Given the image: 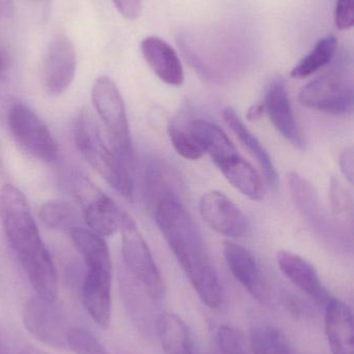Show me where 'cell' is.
Instances as JSON below:
<instances>
[{
  "label": "cell",
  "mask_w": 354,
  "mask_h": 354,
  "mask_svg": "<svg viewBox=\"0 0 354 354\" xmlns=\"http://www.w3.org/2000/svg\"><path fill=\"white\" fill-rule=\"evenodd\" d=\"M155 221L189 282L204 304L216 309L222 303V287L199 227L177 199L156 204Z\"/></svg>",
  "instance_id": "obj_1"
},
{
  "label": "cell",
  "mask_w": 354,
  "mask_h": 354,
  "mask_svg": "<svg viewBox=\"0 0 354 354\" xmlns=\"http://www.w3.org/2000/svg\"><path fill=\"white\" fill-rule=\"evenodd\" d=\"M71 239L87 266L82 284L85 309L100 328H107L112 317V260L103 237L89 229L77 228Z\"/></svg>",
  "instance_id": "obj_2"
},
{
  "label": "cell",
  "mask_w": 354,
  "mask_h": 354,
  "mask_svg": "<svg viewBox=\"0 0 354 354\" xmlns=\"http://www.w3.org/2000/svg\"><path fill=\"white\" fill-rule=\"evenodd\" d=\"M74 137L77 149L89 165L120 195L132 197V171L121 161L112 147L106 145L99 124L87 108H83L77 115Z\"/></svg>",
  "instance_id": "obj_3"
},
{
  "label": "cell",
  "mask_w": 354,
  "mask_h": 354,
  "mask_svg": "<svg viewBox=\"0 0 354 354\" xmlns=\"http://www.w3.org/2000/svg\"><path fill=\"white\" fill-rule=\"evenodd\" d=\"M0 221L22 266L47 253L26 199L14 185H6L0 191Z\"/></svg>",
  "instance_id": "obj_4"
},
{
  "label": "cell",
  "mask_w": 354,
  "mask_h": 354,
  "mask_svg": "<svg viewBox=\"0 0 354 354\" xmlns=\"http://www.w3.org/2000/svg\"><path fill=\"white\" fill-rule=\"evenodd\" d=\"M94 106L107 131L110 147L121 161L133 172L134 151L124 100L116 83L108 77H100L91 89Z\"/></svg>",
  "instance_id": "obj_5"
},
{
  "label": "cell",
  "mask_w": 354,
  "mask_h": 354,
  "mask_svg": "<svg viewBox=\"0 0 354 354\" xmlns=\"http://www.w3.org/2000/svg\"><path fill=\"white\" fill-rule=\"evenodd\" d=\"M120 230L122 231V255L125 272L153 301L162 299L166 288L161 272L136 224L127 212L123 218Z\"/></svg>",
  "instance_id": "obj_6"
},
{
  "label": "cell",
  "mask_w": 354,
  "mask_h": 354,
  "mask_svg": "<svg viewBox=\"0 0 354 354\" xmlns=\"http://www.w3.org/2000/svg\"><path fill=\"white\" fill-rule=\"evenodd\" d=\"M301 105L335 115L351 114L353 110V83L343 66H337L330 72L306 85L299 93Z\"/></svg>",
  "instance_id": "obj_7"
},
{
  "label": "cell",
  "mask_w": 354,
  "mask_h": 354,
  "mask_svg": "<svg viewBox=\"0 0 354 354\" xmlns=\"http://www.w3.org/2000/svg\"><path fill=\"white\" fill-rule=\"evenodd\" d=\"M10 134L19 147L39 161L57 159L58 147L45 122L25 104H12L6 112Z\"/></svg>",
  "instance_id": "obj_8"
},
{
  "label": "cell",
  "mask_w": 354,
  "mask_h": 354,
  "mask_svg": "<svg viewBox=\"0 0 354 354\" xmlns=\"http://www.w3.org/2000/svg\"><path fill=\"white\" fill-rule=\"evenodd\" d=\"M288 183L295 206L314 232L328 245L338 249H347V243H351L341 235L333 221L326 216L314 185L297 172L289 174Z\"/></svg>",
  "instance_id": "obj_9"
},
{
  "label": "cell",
  "mask_w": 354,
  "mask_h": 354,
  "mask_svg": "<svg viewBox=\"0 0 354 354\" xmlns=\"http://www.w3.org/2000/svg\"><path fill=\"white\" fill-rule=\"evenodd\" d=\"M75 195L82 209L83 222L100 236H110L120 230L126 212L95 185L82 179L75 187Z\"/></svg>",
  "instance_id": "obj_10"
},
{
  "label": "cell",
  "mask_w": 354,
  "mask_h": 354,
  "mask_svg": "<svg viewBox=\"0 0 354 354\" xmlns=\"http://www.w3.org/2000/svg\"><path fill=\"white\" fill-rule=\"evenodd\" d=\"M23 324L31 336L52 348L68 347L69 328L55 301L31 297L25 303Z\"/></svg>",
  "instance_id": "obj_11"
},
{
  "label": "cell",
  "mask_w": 354,
  "mask_h": 354,
  "mask_svg": "<svg viewBox=\"0 0 354 354\" xmlns=\"http://www.w3.org/2000/svg\"><path fill=\"white\" fill-rule=\"evenodd\" d=\"M203 220L220 235L229 239L245 236L249 223L240 208L224 193L210 191L202 196L199 203Z\"/></svg>",
  "instance_id": "obj_12"
},
{
  "label": "cell",
  "mask_w": 354,
  "mask_h": 354,
  "mask_svg": "<svg viewBox=\"0 0 354 354\" xmlns=\"http://www.w3.org/2000/svg\"><path fill=\"white\" fill-rule=\"evenodd\" d=\"M76 71L74 46L64 35L54 39L48 48L42 71L44 88L49 95H60L73 82Z\"/></svg>",
  "instance_id": "obj_13"
},
{
  "label": "cell",
  "mask_w": 354,
  "mask_h": 354,
  "mask_svg": "<svg viewBox=\"0 0 354 354\" xmlns=\"http://www.w3.org/2000/svg\"><path fill=\"white\" fill-rule=\"evenodd\" d=\"M224 255L231 274L243 288L260 303L268 304L269 295L254 254L243 245L226 241L224 243Z\"/></svg>",
  "instance_id": "obj_14"
},
{
  "label": "cell",
  "mask_w": 354,
  "mask_h": 354,
  "mask_svg": "<svg viewBox=\"0 0 354 354\" xmlns=\"http://www.w3.org/2000/svg\"><path fill=\"white\" fill-rule=\"evenodd\" d=\"M263 104L266 113L278 132L297 149H303L305 140L297 126L286 84L282 79L272 81Z\"/></svg>",
  "instance_id": "obj_15"
},
{
  "label": "cell",
  "mask_w": 354,
  "mask_h": 354,
  "mask_svg": "<svg viewBox=\"0 0 354 354\" xmlns=\"http://www.w3.org/2000/svg\"><path fill=\"white\" fill-rule=\"evenodd\" d=\"M278 268L283 274L301 292L320 306H326L330 295L320 280L319 274L313 266L297 254L280 251L276 255Z\"/></svg>",
  "instance_id": "obj_16"
},
{
  "label": "cell",
  "mask_w": 354,
  "mask_h": 354,
  "mask_svg": "<svg viewBox=\"0 0 354 354\" xmlns=\"http://www.w3.org/2000/svg\"><path fill=\"white\" fill-rule=\"evenodd\" d=\"M141 52L150 68L160 80L172 86L184 82V71L177 52L163 39L148 37L141 41Z\"/></svg>",
  "instance_id": "obj_17"
},
{
  "label": "cell",
  "mask_w": 354,
  "mask_h": 354,
  "mask_svg": "<svg viewBox=\"0 0 354 354\" xmlns=\"http://www.w3.org/2000/svg\"><path fill=\"white\" fill-rule=\"evenodd\" d=\"M326 333L333 354H353V311L336 297L326 304Z\"/></svg>",
  "instance_id": "obj_18"
},
{
  "label": "cell",
  "mask_w": 354,
  "mask_h": 354,
  "mask_svg": "<svg viewBox=\"0 0 354 354\" xmlns=\"http://www.w3.org/2000/svg\"><path fill=\"white\" fill-rule=\"evenodd\" d=\"M188 131L215 166L239 155L226 133L213 122L195 120L189 124Z\"/></svg>",
  "instance_id": "obj_19"
},
{
  "label": "cell",
  "mask_w": 354,
  "mask_h": 354,
  "mask_svg": "<svg viewBox=\"0 0 354 354\" xmlns=\"http://www.w3.org/2000/svg\"><path fill=\"white\" fill-rule=\"evenodd\" d=\"M222 116H224L227 126L236 135L243 147L247 149L251 155L257 160L268 185L274 189H276L278 185V172H276V166L265 147L260 142L259 139L245 127V122L240 120L232 108H226L222 111Z\"/></svg>",
  "instance_id": "obj_20"
},
{
  "label": "cell",
  "mask_w": 354,
  "mask_h": 354,
  "mask_svg": "<svg viewBox=\"0 0 354 354\" xmlns=\"http://www.w3.org/2000/svg\"><path fill=\"white\" fill-rule=\"evenodd\" d=\"M229 183L242 195L254 201L264 197V187L257 170L245 161L240 155L222 162L216 166Z\"/></svg>",
  "instance_id": "obj_21"
},
{
  "label": "cell",
  "mask_w": 354,
  "mask_h": 354,
  "mask_svg": "<svg viewBox=\"0 0 354 354\" xmlns=\"http://www.w3.org/2000/svg\"><path fill=\"white\" fill-rule=\"evenodd\" d=\"M157 332L166 354H195L188 328L176 314H162L157 320Z\"/></svg>",
  "instance_id": "obj_22"
},
{
  "label": "cell",
  "mask_w": 354,
  "mask_h": 354,
  "mask_svg": "<svg viewBox=\"0 0 354 354\" xmlns=\"http://www.w3.org/2000/svg\"><path fill=\"white\" fill-rule=\"evenodd\" d=\"M333 223L345 239L353 235V198L351 189L339 177H333L330 189Z\"/></svg>",
  "instance_id": "obj_23"
},
{
  "label": "cell",
  "mask_w": 354,
  "mask_h": 354,
  "mask_svg": "<svg viewBox=\"0 0 354 354\" xmlns=\"http://www.w3.org/2000/svg\"><path fill=\"white\" fill-rule=\"evenodd\" d=\"M39 214L46 226L55 230L70 233L74 229L83 228L82 214H79L74 205L62 200L46 202Z\"/></svg>",
  "instance_id": "obj_24"
},
{
  "label": "cell",
  "mask_w": 354,
  "mask_h": 354,
  "mask_svg": "<svg viewBox=\"0 0 354 354\" xmlns=\"http://www.w3.org/2000/svg\"><path fill=\"white\" fill-rule=\"evenodd\" d=\"M337 48L338 41L334 35H328L320 39L314 49L293 68L291 77L294 79L307 78L328 66L334 59Z\"/></svg>",
  "instance_id": "obj_25"
},
{
  "label": "cell",
  "mask_w": 354,
  "mask_h": 354,
  "mask_svg": "<svg viewBox=\"0 0 354 354\" xmlns=\"http://www.w3.org/2000/svg\"><path fill=\"white\" fill-rule=\"evenodd\" d=\"M249 342L254 354H297L284 333L270 324L254 326Z\"/></svg>",
  "instance_id": "obj_26"
},
{
  "label": "cell",
  "mask_w": 354,
  "mask_h": 354,
  "mask_svg": "<svg viewBox=\"0 0 354 354\" xmlns=\"http://www.w3.org/2000/svg\"><path fill=\"white\" fill-rule=\"evenodd\" d=\"M168 133L172 147L181 157L191 161H197L203 157L205 153L188 129L184 130L175 122H170Z\"/></svg>",
  "instance_id": "obj_27"
},
{
  "label": "cell",
  "mask_w": 354,
  "mask_h": 354,
  "mask_svg": "<svg viewBox=\"0 0 354 354\" xmlns=\"http://www.w3.org/2000/svg\"><path fill=\"white\" fill-rule=\"evenodd\" d=\"M218 343L222 354H254L251 342L238 328L222 326L218 330Z\"/></svg>",
  "instance_id": "obj_28"
},
{
  "label": "cell",
  "mask_w": 354,
  "mask_h": 354,
  "mask_svg": "<svg viewBox=\"0 0 354 354\" xmlns=\"http://www.w3.org/2000/svg\"><path fill=\"white\" fill-rule=\"evenodd\" d=\"M68 346L75 354H109L95 336L80 328H69Z\"/></svg>",
  "instance_id": "obj_29"
},
{
  "label": "cell",
  "mask_w": 354,
  "mask_h": 354,
  "mask_svg": "<svg viewBox=\"0 0 354 354\" xmlns=\"http://www.w3.org/2000/svg\"><path fill=\"white\" fill-rule=\"evenodd\" d=\"M335 22L340 30H348L353 26V0H337Z\"/></svg>",
  "instance_id": "obj_30"
},
{
  "label": "cell",
  "mask_w": 354,
  "mask_h": 354,
  "mask_svg": "<svg viewBox=\"0 0 354 354\" xmlns=\"http://www.w3.org/2000/svg\"><path fill=\"white\" fill-rule=\"evenodd\" d=\"M118 12L129 20L139 18L143 3L141 0H112Z\"/></svg>",
  "instance_id": "obj_31"
},
{
  "label": "cell",
  "mask_w": 354,
  "mask_h": 354,
  "mask_svg": "<svg viewBox=\"0 0 354 354\" xmlns=\"http://www.w3.org/2000/svg\"><path fill=\"white\" fill-rule=\"evenodd\" d=\"M340 168L343 176L351 185L353 183L354 176V153L353 147L344 149L340 156Z\"/></svg>",
  "instance_id": "obj_32"
},
{
  "label": "cell",
  "mask_w": 354,
  "mask_h": 354,
  "mask_svg": "<svg viewBox=\"0 0 354 354\" xmlns=\"http://www.w3.org/2000/svg\"><path fill=\"white\" fill-rule=\"evenodd\" d=\"M265 112V107H264L263 103H257L251 105V107L247 109V118L249 122H255V120H260Z\"/></svg>",
  "instance_id": "obj_33"
},
{
  "label": "cell",
  "mask_w": 354,
  "mask_h": 354,
  "mask_svg": "<svg viewBox=\"0 0 354 354\" xmlns=\"http://www.w3.org/2000/svg\"><path fill=\"white\" fill-rule=\"evenodd\" d=\"M8 64H10V62H8V54L0 47V79L6 75Z\"/></svg>",
  "instance_id": "obj_34"
},
{
  "label": "cell",
  "mask_w": 354,
  "mask_h": 354,
  "mask_svg": "<svg viewBox=\"0 0 354 354\" xmlns=\"http://www.w3.org/2000/svg\"><path fill=\"white\" fill-rule=\"evenodd\" d=\"M12 3L10 0H0V18H6L12 15Z\"/></svg>",
  "instance_id": "obj_35"
},
{
  "label": "cell",
  "mask_w": 354,
  "mask_h": 354,
  "mask_svg": "<svg viewBox=\"0 0 354 354\" xmlns=\"http://www.w3.org/2000/svg\"><path fill=\"white\" fill-rule=\"evenodd\" d=\"M19 354H50L46 353V351H41V349L37 348V347L28 346L23 347L22 351Z\"/></svg>",
  "instance_id": "obj_36"
},
{
  "label": "cell",
  "mask_w": 354,
  "mask_h": 354,
  "mask_svg": "<svg viewBox=\"0 0 354 354\" xmlns=\"http://www.w3.org/2000/svg\"><path fill=\"white\" fill-rule=\"evenodd\" d=\"M0 354H8L6 351V347L2 344L1 340H0Z\"/></svg>",
  "instance_id": "obj_37"
}]
</instances>
